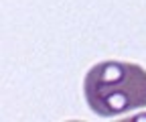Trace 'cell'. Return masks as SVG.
Wrapping results in <instances>:
<instances>
[{
	"mask_svg": "<svg viewBox=\"0 0 146 122\" xmlns=\"http://www.w3.org/2000/svg\"><path fill=\"white\" fill-rule=\"evenodd\" d=\"M87 106L102 118L134 112L146 106V69L128 61H102L85 73Z\"/></svg>",
	"mask_w": 146,
	"mask_h": 122,
	"instance_id": "obj_1",
	"label": "cell"
}]
</instances>
